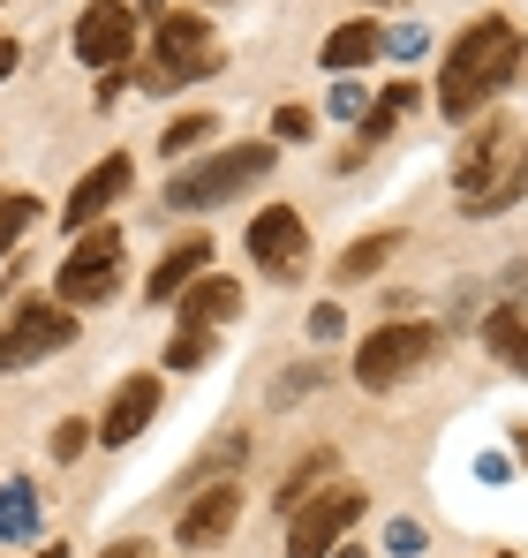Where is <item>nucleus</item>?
<instances>
[{
	"instance_id": "7c9ffc66",
	"label": "nucleus",
	"mask_w": 528,
	"mask_h": 558,
	"mask_svg": "<svg viewBox=\"0 0 528 558\" xmlns=\"http://www.w3.org/2000/svg\"><path fill=\"white\" fill-rule=\"evenodd\" d=\"M38 558H69V551H61V544H46V551H38Z\"/></svg>"
},
{
	"instance_id": "aec40b11",
	"label": "nucleus",
	"mask_w": 528,
	"mask_h": 558,
	"mask_svg": "<svg viewBox=\"0 0 528 558\" xmlns=\"http://www.w3.org/2000/svg\"><path fill=\"white\" fill-rule=\"evenodd\" d=\"M393 250H400V234H362L348 257H340V279H370L385 257H393Z\"/></svg>"
},
{
	"instance_id": "a211bd4d",
	"label": "nucleus",
	"mask_w": 528,
	"mask_h": 558,
	"mask_svg": "<svg viewBox=\"0 0 528 558\" xmlns=\"http://www.w3.org/2000/svg\"><path fill=\"white\" fill-rule=\"evenodd\" d=\"M483 340H491V355H506L514 371H528V317L521 310H491L483 317Z\"/></svg>"
},
{
	"instance_id": "20e7f679",
	"label": "nucleus",
	"mask_w": 528,
	"mask_h": 558,
	"mask_svg": "<svg viewBox=\"0 0 528 558\" xmlns=\"http://www.w3.org/2000/svg\"><path fill=\"white\" fill-rule=\"evenodd\" d=\"M362 521V490L333 483L325 498H302L295 506V529H287V558H333L348 544V529Z\"/></svg>"
},
{
	"instance_id": "f3484780",
	"label": "nucleus",
	"mask_w": 528,
	"mask_h": 558,
	"mask_svg": "<svg viewBox=\"0 0 528 558\" xmlns=\"http://www.w3.org/2000/svg\"><path fill=\"white\" fill-rule=\"evenodd\" d=\"M38 529V490L31 483H0V544H23Z\"/></svg>"
},
{
	"instance_id": "9d476101",
	"label": "nucleus",
	"mask_w": 528,
	"mask_h": 558,
	"mask_svg": "<svg viewBox=\"0 0 528 558\" xmlns=\"http://www.w3.org/2000/svg\"><path fill=\"white\" fill-rule=\"evenodd\" d=\"M121 189H129V159H121V151H106V159L91 167L84 182L69 189V204H61V227H69V234H84L91 219H98V211L121 196Z\"/></svg>"
},
{
	"instance_id": "2eb2a0df",
	"label": "nucleus",
	"mask_w": 528,
	"mask_h": 558,
	"mask_svg": "<svg viewBox=\"0 0 528 558\" xmlns=\"http://www.w3.org/2000/svg\"><path fill=\"white\" fill-rule=\"evenodd\" d=\"M204 257H212V242H181V250H167L144 294H152V302H175V294H189V287L204 279Z\"/></svg>"
},
{
	"instance_id": "9b49d317",
	"label": "nucleus",
	"mask_w": 528,
	"mask_h": 558,
	"mask_svg": "<svg viewBox=\"0 0 528 558\" xmlns=\"http://www.w3.org/2000/svg\"><path fill=\"white\" fill-rule=\"evenodd\" d=\"M235 521H242V483H212V490H204V498H196V506L181 513L175 536L189 544V551H204V544H219V536H227Z\"/></svg>"
},
{
	"instance_id": "393cba45",
	"label": "nucleus",
	"mask_w": 528,
	"mask_h": 558,
	"mask_svg": "<svg viewBox=\"0 0 528 558\" xmlns=\"http://www.w3.org/2000/svg\"><path fill=\"white\" fill-rule=\"evenodd\" d=\"M84 438H98L91 423H61V430H53V461H76V453H84Z\"/></svg>"
},
{
	"instance_id": "2f4dec72",
	"label": "nucleus",
	"mask_w": 528,
	"mask_h": 558,
	"mask_svg": "<svg viewBox=\"0 0 528 558\" xmlns=\"http://www.w3.org/2000/svg\"><path fill=\"white\" fill-rule=\"evenodd\" d=\"M521 453H528V430H521Z\"/></svg>"
},
{
	"instance_id": "412c9836",
	"label": "nucleus",
	"mask_w": 528,
	"mask_h": 558,
	"mask_svg": "<svg viewBox=\"0 0 528 558\" xmlns=\"http://www.w3.org/2000/svg\"><path fill=\"white\" fill-rule=\"evenodd\" d=\"M325 475H333V453H310V461H302L295 475H287V483H279V498H272V506H287V513H295V506L310 498V483H325Z\"/></svg>"
},
{
	"instance_id": "4be33fe9",
	"label": "nucleus",
	"mask_w": 528,
	"mask_h": 558,
	"mask_svg": "<svg viewBox=\"0 0 528 558\" xmlns=\"http://www.w3.org/2000/svg\"><path fill=\"white\" fill-rule=\"evenodd\" d=\"M31 219H38V204H31V196H0V257L31 234Z\"/></svg>"
},
{
	"instance_id": "f8f14e48",
	"label": "nucleus",
	"mask_w": 528,
	"mask_h": 558,
	"mask_svg": "<svg viewBox=\"0 0 528 558\" xmlns=\"http://www.w3.org/2000/svg\"><path fill=\"white\" fill-rule=\"evenodd\" d=\"M152 415H159V377H129V385L113 392L106 423H98V446H129V438H144Z\"/></svg>"
},
{
	"instance_id": "c85d7f7f",
	"label": "nucleus",
	"mask_w": 528,
	"mask_h": 558,
	"mask_svg": "<svg viewBox=\"0 0 528 558\" xmlns=\"http://www.w3.org/2000/svg\"><path fill=\"white\" fill-rule=\"evenodd\" d=\"M98 558H152L144 544H113V551H98Z\"/></svg>"
},
{
	"instance_id": "0eeeda50",
	"label": "nucleus",
	"mask_w": 528,
	"mask_h": 558,
	"mask_svg": "<svg viewBox=\"0 0 528 558\" xmlns=\"http://www.w3.org/2000/svg\"><path fill=\"white\" fill-rule=\"evenodd\" d=\"M113 287H121V234L91 227V234H76L69 265H61V302H106Z\"/></svg>"
},
{
	"instance_id": "423d86ee",
	"label": "nucleus",
	"mask_w": 528,
	"mask_h": 558,
	"mask_svg": "<svg viewBox=\"0 0 528 558\" xmlns=\"http://www.w3.org/2000/svg\"><path fill=\"white\" fill-rule=\"evenodd\" d=\"M76 340V317L61 302H23L8 325H0V371H23V363H46Z\"/></svg>"
},
{
	"instance_id": "f257e3e1",
	"label": "nucleus",
	"mask_w": 528,
	"mask_h": 558,
	"mask_svg": "<svg viewBox=\"0 0 528 558\" xmlns=\"http://www.w3.org/2000/svg\"><path fill=\"white\" fill-rule=\"evenodd\" d=\"M521 69V31L506 23V15H483V23H468L453 46H445V113L453 121H468V113H483L491 98L506 92V76Z\"/></svg>"
},
{
	"instance_id": "a878e982",
	"label": "nucleus",
	"mask_w": 528,
	"mask_h": 558,
	"mask_svg": "<svg viewBox=\"0 0 528 558\" xmlns=\"http://www.w3.org/2000/svg\"><path fill=\"white\" fill-rule=\"evenodd\" d=\"M272 136L302 144V136H310V113H302V106H279V113H272Z\"/></svg>"
},
{
	"instance_id": "39448f33",
	"label": "nucleus",
	"mask_w": 528,
	"mask_h": 558,
	"mask_svg": "<svg viewBox=\"0 0 528 558\" xmlns=\"http://www.w3.org/2000/svg\"><path fill=\"white\" fill-rule=\"evenodd\" d=\"M431 355H439V325H385V332H370L355 348V377L370 392H385V385H400L408 371H423Z\"/></svg>"
},
{
	"instance_id": "cd10ccee",
	"label": "nucleus",
	"mask_w": 528,
	"mask_h": 558,
	"mask_svg": "<svg viewBox=\"0 0 528 558\" xmlns=\"http://www.w3.org/2000/svg\"><path fill=\"white\" fill-rule=\"evenodd\" d=\"M15 61H23V46H15V38H0V76H15Z\"/></svg>"
},
{
	"instance_id": "5701e85b",
	"label": "nucleus",
	"mask_w": 528,
	"mask_h": 558,
	"mask_svg": "<svg viewBox=\"0 0 528 558\" xmlns=\"http://www.w3.org/2000/svg\"><path fill=\"white\" fill-rule=\"evenodd\" d=\"M204 136H212V113H181L175 129H167V136H159V151H196V144H204Z\"/></svg>"
},
{
	"instance_id": "dca6fc26",
	"label": "nucleus",
	"mask_w": 528,
	"mask_h": 558,
	"mask_svg": "<svg viewBox=\"0 0 528 558\" xmlns=\"http://www.w3.org/2000/svg\"><path fill=\"white\" fill-rule=\"evenodd\" d=\"M377 46H385V31H377V23H340V31L325 38V69H333V76H348V69H362V61H377Z\"/></svg>"
},
{
	"instance_id": "b1692460",
	"label": "nucleus",
	"mask_w": 528,
	"mask_h": 558,
	"mask_svg": "<svg viewBox=\"0 0 528 558\" xmlns=\"http://www.w3.org/2000/svg\"><path fill=\"white\" fill-rule=\"evenodd\" d=\"M196 363H212V332H189L181 325L175 348H167V371H196Z\"/></svg>"
},
{
	"instance_id": "ddd939ff",
	"label": "nucleus",
	"mask_w": 528,
	"mask_h": 558,
	"mask_svg": "<svg viewBox=\"0 0 528 558\" xmlns=\"http://www.w3.org/2000/svg\"><path fill=\"white\" fill-rule=\"evenodd\" d=\"M227 317H242V287H235V279L204 272L181 294V325H189V332H212V325H227Z\"/></svg>"
},
{
	"instance_id": "1a4fd4ad",
	"label": "nucleus",
	"mask_w": 528,
	"mask_h": 558,
	"mask_svg": "<svg viewBox=\"0 0 528 558\" xmlns=\"http://www.w3.org/2000/svg\"><path fill=\"white\" fill-rule=\"evenodd\" d=\"M250 250H257V265L272 279H295L302 257H310V234H302V219H295L287 204H264L257 219H250Z\"/></svg>"
},
{
	"instance_id": "c756f323",
	"label": "nucleus",
	"mask_w": 528,
	"mask_h": 558,
	"mask_svg": "<svg viewBox=\"0 0 528 558\" xmlns=\"http://www.w3.org/2000/svg\"><path fill=\"white\" fill-rule=\"evenodd\" d=\"M333 558H370V551H355V544H340V551H333Z\"/></svg>"
},
{
	"instance_id": "6ab92c4d",
	"label": "nucleus",
	"mask_w": 528,
	"mask_h": 558,
	"mask_svg": "<svg viewBox=\"0 0 528 558\" xmlns=\"http://www.w3.org/2000/svg\"><path fill=\"white\" fill-rule=\"evenodd\" d=\"M416 106V84H393V92L377 98V106H362V144H377V136H393V121Z\"/></svg>"
},
{
	"instance_id": "6e6552de",
	"label": "nucleus",
	"mask_w": 528,
	"mask_h": 558,
	"mask_svg": "<svg viewBox=\"0 0 528 558\" xmlns=\"http://www.w3.org/2000/svg\"><path fill=\"white\" fill-rule=\"evenodd\" d=\"M76 53H84L91 69H121L136 53V15L121 0H91L84 23H76Z\"/></svg>"
},
{
	"instance_id": "bb28decb",
	"label": "nucleus",
	"mask_w": 528,
	"mask_h": 558,
	"mask_svg": "<svg viewBox=\"0 0 528 558\" xmlns=\"http://www.w3.org/2000/svg\"><path fill=\"white\" fill-rule=\"evenodd\" d=\"M310 340H340V310H333V302L310 310Z\"/></svg>"
},
{
	"instance_id": "7ed1b4c3",
	"label": "nucleus",
	"mask_w": 528,
	"mask_h": 558,
	"mask_svg": "<svg viewBox=\"0 0 528 558\" xmlns=\"http://www.w3.org/2000/svg\"><path fill=\"white\" fill-rule=\"evenodd\" d=\"M219 69V46H212V23L204 15H159V38H152V92H175L189 76Z\"/></svg>"
},
{
	"instance_id": "f03ea898",
	"label": "nucleus",
	"mask_w": 528,
	"mask_h": 558,
	"mask_svg": "<svg viewBox=\"0 0 528 558\" xmlns=\"http://www.w3.org/2000/svg\"><path fill=\"white\" fill-rule=\"evenodd\" d=\"M264 174H272V144H235V151H212L204 167L175 174L167 204H175V211H212V204H227V196L257 189Z\"/></svg>"
},
{
	"instance_id": "4468645a",
	"label": "nucleus",
	"mask_w": 528,
	"mask_h": 558,
	"mask_svg": "<svg viewBox=\"0 0 528 558\" xmlns=\"http://www.w3.org/2000/svg\"><path fill=\"white\" fill-rule=\"evenodd\" d=\"M521 196H528V129H521V144H514V159H506L491 182L468 196V211H476V219H491V211H506V204H521Z\"/></svg>"
}]
</instances>
